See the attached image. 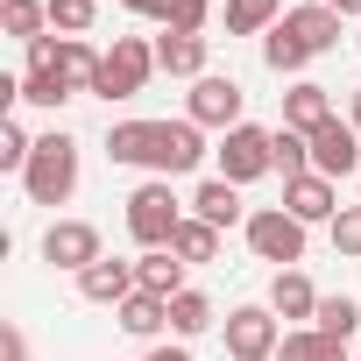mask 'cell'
<instances>
[{
    "label": "cell",
    "mask_w": 361,
    "mask_h": 361,
    "mask_svg": "<svg viewBox=\"0 0 361 361\" xmlns=\"http://www.w3.org/2000/svg\"><path fill=\"white\" fill-rule=\"evenodd\" d=\"M326 340H340V347H354V333H361V298L354 290H326L319 298V319H312Z\"/></svg>",
    "instance_id": "ffe728a7"
},
{
    "label": "cell",
    "mask_w": 361,
    "mask_h": 361,
    "mask_svg": "<svg viewBox=\"0 0 361 361\" xmlns=\"http://www.w3.org/2000/svg\"><path fill=\"white\" fill-rule=\"evenodd\" d=\"M99 255H106V248H99V227H92V220H50V227H43V262H50V269L85 276Z\"/></svg>",
    "instance_id": "9c48e42d"
},
{
    "label": "cell",
    "mask_w": 361,
    "mask_h": 361,
    "mask_svg": "<svg viewBox=\"0 0 361 361\" xmlns=\"http://www.w3.org/2000/svg\"><path fill=\"white\" fill-rule=\"evenodd\" d=\"M354 361H361V354H354Z\"/></svg>",
    "instance_id": "ab89813d"
},
{
    "label": "cell",
    "mask_w": 361,
    "mask_h": 361,
    "mask_svg": "<svg viewBox=\"0 0 361 361\" xmlns=\"http://www.w3.org/2000/svg\"><path fill=\"white\" fill-rule=\"evenodd\" d=\"M283 29L312 50V57H326V50H340V15L326 8V0H305V8H283Z\"/></svg>",
    "instance_id": "5bb4252c"
},
{
    "label": "cell",
    "mask_w": 361,
    "mask_h": 361,
    "mask_svg": "<svg viewBox=\"0 0 361 361\" xmlns=\"http://www.w3.org/2000/svg\"><path fill=\"white\" fill-rule=\"evenodd\" d=\"M276 361H354V347L326 340L319 326H290V333H283V347H276Z\"/></svg>",
    "instance_id": "7402d4cb"
},
{
    "label": "cell",
    "mask_w": 361,
    "mask_h": 361,
    "mask_svg": "<svg viewBox=\"0 0 361 361\" xmlns=\"http://www.w3.org/2000/svg\"><path fill=\"white\" fill-rule=\"evenodd\" d=\"M326 8H333L340 22H361V0H326Z\"/></svg>",
    "instance_id": "d590c367"
},
{
    "label": "cell",
    "mask_w": 361,
    "mask_h": 361,
    "mask_svg": "<svg viewBox=\"0 0 361 361\" xmlns=\"http://www.w3.org/2000/svg\"><path fill=\"white\" fill-rule=\"evenodd\" d=\"M269 142H276V128H255V121L227 128L220 149H213V156H220V177H227V185H255V177H269V170H276Z\"/></svg>",
    "instance_id": "52a82bcc"
},
{
    "label": "cell",
    "mask_w": 361,
    "mask_h": 361,
    "mask_svg": "<svg viewBox=\"0 0 361 361\" xmlns=\"http://www.w3.org/2000/svg\"><path fill=\"white\" fill-rule=\"evenodd\" d=\"M71 192H78V142L64 128H50V135H36V156L22 170V199L29 206H64Z\"/></svg>",
    "instance_id": "6da1fadb"
},
{
    "label": "cell",
    "mask_w": 361,
    "mask_h": 361,
    "mask_svg": "<svg viewBox=\"0 0 361 361\" xmlns=\"http://www.w3.org/2000/svg\"><path fill=\"white\" fill-rule=\"evenodd\" d=\"M142 283H135V262H121V255H99L85 276H78V298L85 305H121V298H135Z\"/></svg>",
    "instance_id": "9a60e30c"
},
{
    "label": "cell",
    "mask_w": 361,
    "mask_h": 361,
    "mask_svg": "<svg viewBox=\"0 0 361 361\" xmlns=\"http://www.w3.org/2000/svg\"><path fill=\"white\" fill-rule=\"evenodd\" d=\"M283 213L305 220V227H333V220H340V185H333V177H319V170H305V177H290V185H283Z\"/></svg>",
    "instance_id": "8fae6325"
},
{
    "label": "cell",
    "mask_w": 361,
    "mask_h": 361,
    "mask_svg": "<svg viewBox=\"0 0 361 361\" xmlns=\"http://www.w3.org/2000/svg\"><path fill=\"white\" fill-rule=\"evenodd\" d=\"M206 57H213V36H192V29L156 36V71H170V78H206Z\"/></svg>",
    "instance_id": "4fadbf2b"
},
{
    "label": "cell",
    "mask_w": 361,
    "mask_h": 361,
    "mask_svg": "<svg viewBox=\"0 0 361 361\" xmlns=\"http://www.w3.org/2000/svg\"><path fill=\"white\" fill-rule=\"evenodd\" d=\"M220 340H227L234 361H276V347H283V319H276L269 305H234V312L220 319Z\"/></svg>",
    "instance_id": "8992f818"
},
{
    "label": "cell",
    "mask_w": 361,
    "mask_h": 361,
    "mask_svg": "<svg viewBox=\"0 0 361 361\" xmlns=\"http://www.w3.org/2000/svg\"><path fill=\"white\" fill-rule=\"evenodd\" d=\"M354 50H361V22H354Z\"/></svg>",
    "instance_id": "f35d334b"
},
{
    "label": "cell",
    "mask_w": 361,
    "mask_h": 361,
    "mask_svg": "<svg viewBox=\"0 0 361 361\" xmlns=\"http://www.w3.org/2000/svg\"><path fill=\"white\" fill-rule=\"evenodd\" d=\"M185 121H199V128H213V135L241 128V121H248V92H241V78H227V71L192 78V92H185Z\"/></svg>",
    "instance_id": "5b68a950"
},
{
    "label": "cell",
    "mask_w": 361,
    "mask_h": 361,
    "mask_svg": "<svg viewBox=\"0 0 361 361\" xmlns=\"http://www.w3.org/2000/svg\"><path fill=\"white\" fill-rule=\"evenodd\" d=\"M262 64H269L276 78H290V85H298V78H305V64H312V50H305V43H298V36L276 22V29L262 36Z\"/></svg>",
    "instance_id": "484cf974"
},
{
    "label": "cell",
    "mask_w": 361,
    "mask_h": 361,
    "mask_svg": "<svg viewBox=\"0 0 361 361\" xmlns=\"http://www.w3.org/2000/svg\"><path fill=\"white\" fill-rule=\"evenodd\" d=\"M241 234H248V255H255V262L298 269V262H305V234H312V227H305V220H290L283 206H255Z\"/></svg>",
    "instance_id": "277c9868"
},
{
    "label": "cell",
    "mask_w": 361,
    "mask_h": 361,
    "mask_svg": "<svg viewBox=\"0 0 361 361\" xmlns=\"http://www.w3.org/2000/svg\"><path fill=\"white\" fill-rule=\"evenodd\" d=\"M206 326H220V312H213L206 290H177V298H170V333H177V340H199Z\"/></svg>",
    "instance_id": "83f0119b"
},
{
    "label": "cell",
    "mask_w": 361,
    "mask_h": 361,
    "mask_svg": "<svg viewBox=\"0 0 361 361\" xmlns=\"http://www.w3.org/2000/svg\"><path fill=\"white\" fill-rule=\"evenodd\" d=\"M121 8H128V15H142V22H156V29L170 22V0H121Z\"/></svg>",
    "instance_id": "836d02e7"
},
{
    "label": "cell",
    "mask_w": 361,
    "mask_h": 361,
    "mask_svg": "<svg viewBox=\"0 0 361 361\" xmlns=\"http://www.w3.org/2000/svg\"><path fill=\"white\" fill-rule=\"evenodd\" d=\"M177 227H185V206H177L170 177H149V185L128 192V234H135V248H170Z\"/></svg>",
    "instance_id": "7a4b0ae2"
},
{
    "label": "cell",
    "mask_w": 361,
    "mask_h": 361,
    "mask_svg": "<svg viewBox=\"0 0 361 361\" xmlns=\"http://www.w3.org/2000/svg\"><path fill=\"white\" fill-rule=\"evenodd\" d=\"M64 99H78V85H71L57 64H43V71H22V106H43V114H57Z\"/></svg>",
    "instance_id": "4316f807"
},
{
    "label": "cell",
    "mask_w": 361,
    "mask_h": 361,
    "mask_svg": "<svg viewBox=\"0 0 361 361\" xmlns=\"http://www.w3.org/2000/svg\"><path fill=\"white\" fill-rule=\"evenodd\" d=\"M319 298H326V290H312V276H305V269H276L262 305H269L276 319H290V326H312V319H319Z\"/></svg>",
    "instance_id": "7c38bea8"
},
{
    "label": "cell",
    "mask_w": 361,
    "mask_h": 361,
    "mask_svg": "<svg viewBox=\"0 0 361 361\" xmlns=\"http://www.w3.org/2000/svg\"><path fill=\"white\" fill-rule=\"evenodd\" d=\"M135 361H192V347H185V340H163V347H149V354H135Z\"/></svg>",
    "instance_id": "e575fe53"
},
{
    "label": "cell",
    "mask_w": 361,
    "mask_h": 361,
    "mask_svg": "<svg viewBox=\"0 0 361 361\" xmlns=\"http://www.w3.org/2000/svg\"><path fill=\"white\" fill-rule=\"evenodd\" d=\"M0 29H8L22 50L43 43V29H50V0H0Z\"/></svg>",
    "instance_id": "d4e9b609"
},
{
    "label": "cell",
    "mask_w": 361,
    "mask_h": 361,
    "mask_svg": "<svg viewBox=\"0 0 361 361\" xmlns=\"http://www.w3.org/2000/svg\"><path fill=\"white\" fill-rule=\"evenodd\" d=\"M170 255L185 262V269H199V262H213V255H220V227H206L199 213H185V227L170 234Z\"/></svg>",
    "instance_id": "cb8c5ba5"
},
{
    "label": "cell",
    "mask_w": 361,
    "mask_h": 361,
    "mask_svg": "<svg viewBox=\"0 0 361 361\" xmlns=\"http://www.w3.org/2000/svg\"><path fill=\"white\" fill-rule=\"evenodd\" d=\"M312 170L319 177H333V185H340V177H361V135L333 114L326 128H312Z\"/></svg>",
    "instance_id": "30bf717a"
},
{
    "label": "cell",
    "mask_w": 361,
    "mask_h": 361,
    "mask_svg": "<svg viewBox=\"0 0 361 361\" xmlns=\"http://www.w3.org/2000/svg\"><path fill=\"white\" fill-rule=\"evenodd\" d=\"M114 326H121L128 340H156V333H170V298L135 290V298H121V305H114Z\"/></svg>",
    "instance_id": "ac0fdd59"
},
{
    "label": "cell",
    "mask_w": 361,
    "mask_h": 361,
    "mask_svg": "<svg viewBox=\"0 0 361 361\" xmlns=\"http://www.w3.org/2000/svg\"><path fill=\"white\" fill-rule=\"evenodd\" d=\"M192 213L206 220V227H248V206H241V185H227V177H206V185L192 192Z\"/></svg>",
    "instance_id": "2e32d148"
},
{
    "label": "cell",
    "mask_w": 361,
    "mask_h": 361,
    "mask_svg": "<svg viewBox=\"0 0 361 361\" xmlns=\"http://www.w3.org/2000/svg\"><path fill=\"white\" fill-rule=\"evenodd\" d=\"M213 149H206V128L199 121H156V135H149V177H185Z\"/></svg>",
    "instance_id": "ba28073f"
},
{
    "label": "cell",
    "mask_w": 361,
    "mask_h": 361,
    "mask_svg": "<svg viewBox=\"0 0 361 361\" xmlns=\"http://www.w3.org/2000/svg\"><path fill=\"white\" fill-rule=\"evenodd\" d=\"M347 128H354V135H361V85H354V92H347Z\"/></svg>",
    "instance_id": "74e56055"
},
{
    "label": "cell",
    "mask_w": 361,
    "mask_h": 361,
    "mask_svg": "<svg viewBox=\"0 0 361 361\" xmlns=\"http://www.w3.org/2000/svg\"><path fill=\"white\" fill-rule=\"evenodd\" d=\"M149 135H156V121H114L106 128V156L121 170H149Z\"/></svg>",
    "instance_id": "44dd1931"
},
{
    "label": "cell",
    "mask_w": 361,
    "mask_h": 361,
    "mask_svg": "<svg viewBox=\"0 0 361 361\" xmlns=\"http://www.w3.org/2000/svg\"><path fill=\"white\" fill-rule=\"evenodd\" d=\"M220 22H227V36H269L283 22V0H227Z\"/></svg>",
    "instance_id": "603a6c76"
},
{
    "label": "cell",
    "mask_w": 361,
    "mask_h": 361,
    "mask_svg": "<svg viewBox=\"0 0 361 361\" xmlns=\"http://www.w3.org/2000/svg\"><path fill=\"white\" fill-rule=\"evenodd\" d=\"M135 283H142L149 298H177V290H192V283H185V262H177L170 248H142V255H135Z\"/></svg>",
    "instance_id": "d6986e66"
},
{
    "label": "cell",
    "mask_w": 361,
    "mask_h": 361,
    "mask_svg": "<svg viewBox=\"0 0 361 361\" xmlns=\"http://www.w3.org/2000/svg\"><path fill=\"white\" fill-rule=\"evenodd\" d=\"M99 22V0H50V29L57 36H85Z\"/></svg>",
    "instance_id": "1f68e13d"
},
{
    "label": "cell",
    "mask_w": 361,
    "mask_h": 361,
    "mask_svg": "<svg viewBox=\"0 0 361 361\" xmlns=\"http://www.w3.org/2000/svg\"><path fill=\"white\" fill-rule=\"evenodd\" d=\"M156 78V43H142V36H114V50L99 57V78H92V99H135L142 85Z\"/></svg>",
    "instance_id": "3957f363"
},
{
    "label": "cell",
    "mask_w": 361,
    "mask_h": 361,
    "mask_svg": "<svg viewBox=\"0 0 361 361\" xmlns=\"http://www.w3.org/2000/svg\"><path fill=\"white\" fill-rule=\"evenodd\" d=\"M269 156H276V177L290 185V177H305V170H312V135H298V128H283V121H276Z\"/></svg>",
    "instance_id": "f546056e"
},
{
    "label": "cell",
    "mask_w": 361,
    "mask_h": 361,
    "mask_svg": "<svg viewBox=\"0 0 361 361\" xmlns=\"http://www.w3.org/2000/svg\"><path fill=\"white\" fill-rule=\"evenodd\" d=\"M340 106H333V92L319 85V78H298L290 92H283V128H298V135H312V128H326Z\"/></svg>",
    "instance_id": "e0dca14e"
},
{
    "label": "cell",
    "mask_w": 361,
    "mask_h": 361,
    "mask_svg": "<svg viewBox=\"0 0 361 361\" xmlns=\"http://www.w3.org/2000/svg\"><path fill=\"white\" fill-rule=\"evenodd\" d=\"M99 57H106V50H92L85 36H57V71H64L78 92H92V78H99Z\"/></svg>",
    "instance_id": "f1b7e54d"
},
{
    "label": "cell",
    "mask_w": 361,
    "mask_h": 361,
    "mask_svg": "<svg viewBox=\"0 0 361 361\" xmlns=\"http://www.w3.org/2000/svg\"><path fill=\"white\" fill-rule=\"evenodd\" d=\"M326 241H333V255H354V262H361V199L340 206V220L326 227Z\"/></svg>",
    "instance_id": "d6a6232c"
},
{
    "label": "cell",
    "mask_w": 361,
    "mask_h": 361,
    "mask_svg": "<svg viewBox=\"0 0 361 361\" xmlns=\"http://www.w3.org/2000/svg\"><path fill=\"white\" fill-rule=\"evenodd\" d=\"M29 156H36V135L8 114V121H0V170H8V177H22V170H29Z\"/></svg>",
    "instance_id": "4dcf8cb0"
},
{
    "label": "cell",
    "mask_w": 361,
    "mask_h": 361,
    "mask_svg": "<svg viewBox=\"0 0 361 361\" xmlns=\"http://www.w3.org/2000/svg\"><path fill=\"white\" fill-rule=\"evenodd\" d=\"M8 361H29V340H22L15 326H8Z\"/></svg>",
    "instance_id": "8d00e7d4"
}]
</instances>
